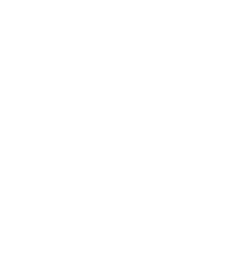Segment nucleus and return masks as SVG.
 <instances>
[]
</instances>
